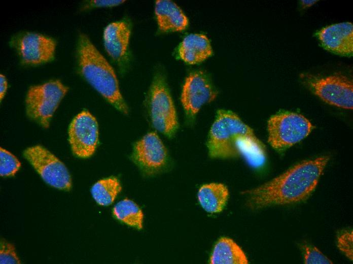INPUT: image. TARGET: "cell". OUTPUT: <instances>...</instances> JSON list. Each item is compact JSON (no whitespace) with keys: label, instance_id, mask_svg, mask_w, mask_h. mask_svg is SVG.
Listing matches in <instances>:
<instances>
[{"label":"cell","instance_id":"cell-1","mask_svg":"<svg viewBox=\"0 0 353 264\" xmlns=\"http://www.w3.org/2000/svg\"><path fill=\"white\" fill-rule=\"evenodd\" d=\"M328 161L327 156L304 161L271 181L245 192L249 205L259 209L306 199L315 188Z\"/></svg>","mask_w":353,"mask_h":264},{"label":"cell","instance_id":"cell-2","mask_svg":"<svg viewBox=\"0 0 353 264\" xmlns=\"http://www.w3.org/2000/svg\"><path fill=\"white\" fill-rule=\"evenodd\" d=\"M77 55L83 78L116 109L127 114L128 108L120 93L113 69L84 34L79 36Z\"/></svg>","mask_w":353,"mask_h":264},{"label":"cell","instance_id":"cell-3","mask_svg":"<svg viewBox=\"0 0 353 264\" xmlns=\"http://www.w3.org/2000/svg\"><path fill=\"white\" fill-rule=\"evenodd\" d=\"M245 141L263 148L253 130L234 113L219 110L210 128L207 146L212 158H229L240 154L239 144Z\"/></svg>","mask_w":353,"mask_h":264},{"label":"cell","instance_id":"cell-4","mask_svg":"<svg viewBox=\"0 0 353 264\" xmlns=\"http://www.w3.org/2000/svg\"><path fill=\"white\" fill-rule=\"evenodd\" d=\"M67 91L68 87L57 80L30 87L25 98L27 116L41 126L48 128Z\"/></svg>","mask_w":353,"mask_h":264},{"label":"cell","instance_id":"cell-5","mask_svg":"<svg viewBox=\"0 0 353 264\" xmlns=\"http://www.w3.org/2000/svg\"><path fill=\"white\" fill-rule=\"evenodd\" d=\"M149 112L153 126L168 138L175 134L179 123L176 113L164 75L157 73L150 87Z\"/></svg>","mask_w":353,"mask_h":264},{"label":"cell","instance_id":"cell-6","mask_svg":"<svg viewBox=\"0 0 353 264\" xmlns=\"http://www.w3.org/2000/svg\"><path fill=\"white\" fill-rule=\"evenodd\" d=\"M312 127L311 122L301 114L280 112L268 120V142L274 149L282 150L304 139Z\"/></svg>","mask_w":353,"mask_h":264},{"label":"cell","instance_id":"cell-7","mask_svg":"<svg viewBox=\"0 0 353 264\" xmlns=\"http://www.w3.org/2000/svg\"><path fill=\"white\" fill-rule=\"evenodd\" d=\"M23 155L46 183L60 190H70L72 179L67 168L50 151L36 145L26 149Z\"/></svg>","mask_w":353,"mask_h":264},{"label":"cell","instance_id":"cell-8","mask_svg":"<svg viewBox=\"0 0 353 264\" xmlns=\"http://www.w3.org/2000/svg\"><path fill=\"white\" fill-rule=\"evenodd\" d=\"M10 44L24 65L44 64L52 61L55 57L56 43L52 38L44 35L22 32L14 36Z\"/></svg>","mask_w":353,"mask_h":264},{"label":"cell","instance_id":"cell-9","mask_svg":"<svg viewBox=\"0 0 353 264\" xmlns=\"http://www.w3.org/2000/svg\"><path fill=\"white\" fill-rule=\"evenodd\" d=\"M311 90L326 103L345 109L353 107L352 82L343 75L317 78L305 76Z\"/></svg>","mask_w":353,"mask_h":264},{"label":"cell","instance_id":"cell-10","mask_svg":"<svg viewBox=\"0 0 353 264\" xmlns=\"http://www.w3.org/2000/svg\"><path fill=\"white\" fill-rule=\"evenodd\" d=\"M131 157L146 176L159 173L168 161L167 150L155 133L147 134L134 144Z\"/></svg>","mask_w":353,"mask_h":264},{"label":"cell","instance_id":"cell-11","mask_svg":"<svg viewBox=\"0 0 353 264\" xmlns=\"http://www.w3.org/2000/svg\"><path fill=\"white\" fill-rule=\"evenodd\" d=\"M68 140L76 156L86 158L94 154L98 141V126L90 112L84 110L73 119L68 128Z\"/></svg>","mask_w":353,"mask_h":264},{"label":"cell","instance_id":"cell-12","mask_svg":"<svg viewBox=\"0 0 353 264\" xmlns=\"http://www.w3.org/2000/svg\"><path fill=\"white\" fill-rule=\"evenodd\" d=\"M217 92L205 73L198 71L189 74L181 95V102L188 118L192 119L203 105L216 97Z\"/></svg>","mask_w":353,"mask_h":264},{"label":"cell","instance_id":"cell-13","mask_svg":"<svg viewBox=\"0 0 353 264\" xmlns=\"http://www.w3.org/2000/svg\"><path fill=\"white\" fill-rule=\"evenodd\" d=\"M315 36L322 47L328 51L341 56H352V23L345 22L328 25L317 31Z\"/></svg>","mask_w":353,"mask_h":264},{"label":"cell","instance_id":"cell-14","mask_svg":"<svg viewBox=\"0 0 353 264\" xmlns=\"http://www.w3.org/2000/svg\"><path fill=\"white\" fill-rule=\"evenodd\" d=\"M131 28L128 23L120 21L110 23L103 32L105 49L116 61L121 62L126 55Z\"/></svg>","mask_w":353,"mask_h":264},{"label":"cell","instance_id":"cell-15","mask_svg":"<svg viewBox=\"0 0 353 264\" xmlns=\"http://www.w3.org/2000/svg\"><path fill=\"white\" fill-rule=\"evenodd\" d=\"M155 12L159 28L163 32L182 31L188 25L187 17L181 8L171 1H157Z\"/></svg>","mask_w":353,"mask_h":264},{"label":"cell","instance_id":"cell-16","mask_svg":"<svg viewBox=\"0 0 353 264\" xmlns=\"http://www.w3.org/2000/svg\"><path fill=\"white\" fill-rule=\"evenodd\" d=\"M212 54L210 42L204 35L192 34L184 38L179 46V57L191 64L203 61Z\"/></svg>","mask_w":353,"mask_h":264},{"label":"cell","instance_id":"cell-17","mask_svg":"<svg viewBox=\"0 0 353 264\" xmlns=\"http://www.w3.org/2000/svg\"><path fill=\"white\" fill-rule=\"evenodd\" d=\"M229 192L227 188L221 183H209L202 185L198 192L199 202L206 212H220L227 201Z\"/></svg>","mask_w":353,"mask_h":264},{"label":"cell","instance_id":"cell-18","mask_svg":"<svg viewBox=\"0 0 353 264\" xmlns=\"http://www.w3.org/2000/svg\"><path fill=\"white\" fill-rule=\"evenodd\" d=\"M210 263L212 264H247L248 260L240 247L231 239L223 237L216 244Z\"/></svg>","mask_w":353,"mask_h":264},{"label":"cell","instance_id":"cell-19","mask_svg":"<svg viewBox=\"0 0 353 264\" xmlns=\"http://www.w3.org/2000/svg\"><path fill=\"white\" fill-rule=\"evenodd\" d=\"M114 216L122 222L137 229L143 228L144 214L133 201L125 199L119 202L113 209Z\"/></svg>","mask_w":353,"mask_h":264},{"label":"cell","instance_id":"cell-20","mask_svg":"<svg viewBox=\"0 0 353 264\" xmlns=\"http://www.w3.org/2000/svg\"><path fill=\"white\" fill-rule=\"evenodd\" d=\"M121 189L119 180L111 177L96 182L91 188V193L98 204L107 206L114 202Z\"/></svg>","mask_w":353,"mask_h":264},{"label":"cell","instance_id":"cell-21","mask_svg":"<svg viewBox=\"0 0 353 264\" xmlns=\"http://www.w3.org/2000/svg\"><path fill=\"white\" fill-rule=\"evenodd\" d=\"M21 166L18 159L10 152L3 148L0 149V175L2 177L12 176Z\"/></svg>","mask_w":353,"mask_h":264},{"label":"cell","instance_id":"cell-22","mask_svg":"<svg viewBox=\"0 0 353 264\" xmlns=\"http://www.w3.org/2000/svg\"><path fill=\"white\" fill-rule=\"evenodd\" d=\"M304 248V259L305 264H330L333 262L316 247L305 245Z\"/></svg>","mask_w":353,"mask_h":264},{"label":"cell","instance_id":"cell-23","mask_svg":"<svg viewBox=\"0 0 353 264\" xmlns=\"http://www.w3.org/2000/svg\"><path fill=\"white\" fill-rule=\"evenodd\" d=\"M0 263H20V260L17 255L14 245L3 239L1 242Z\"/></svg>","mask_w":353,"mask_h":264},{"label":"cell","instance_id":"cell-24","mask_svg":"<svg viewBox=\"0 0 353 264\" xmlns=\"http://www.w3.org/2000/svg\"><path fill=\"white\" fill-rule=\"evenodd\" d=\"M352 231L345 232L338 238V248L350 260L353 258Z\"/></svg>","mask_w":353,"mask_h":264},{"label":"cell","instance_id":"cell-25","mask_svg":"<svg viewBox=\"0 0 353 264\" xmlns=\"http://www.w3.org/2000/svg\"><path fill=\"white\" fill-rule=\"evenodd\" d=\"M124 1H91L89 5L91 7H111L120 5Z\"/></svg>","mask_w":353,"mask_h":264},{"label":"cell","instance_id":"cell-26","mask_svg":"<svg viewBox=\"0 0 353 264\" xmlns=\"http://www.w3.org/2000/svg\"><path fill=\"white\" fill-rule=\"evenodd\" d=\"M8 88L7 80L5 76L2 74L0 75V97L1 101L4 97Z\"/></svg>","mask_w":353,"mask_h":264},{"label":"cell","instance_id":"cell-27","mask_svg":"<svg viewBox=\"0 0 353 264\" xmlns=\"http://www.w3.org/2000/svg\"><path fill=\"white\" fill-rule=\"evenodd\" d=\"M318 1H301V6L303 8L309 7L314 4H315Z\"/></svg>","mask_w":353,"mask_h":264}]
</instances>
